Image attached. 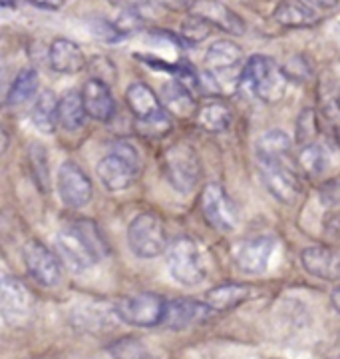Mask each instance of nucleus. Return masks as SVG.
I'll use <instances>...</instances> for the list:
<instances>
[{
    "label": "nucleus",
    "instance_id": "28",
    "mask_svg": "<svg viewBox=\"0 0 340 359\" xmlns=\"http://www.w3.org/2000/svg\"><path fill=\"white\" fill-rule=\"evenodd\" d=\"M38 88H40V76L34 68H22L14 82L8 88V94H6V100L10 106H20V104L30 102L34 100L38 94Z\"/></svg>",
    "mask_w": 340,
    "mask_h": 359
},
{
    "label": "nucleus",
    "instance_id": "39",
    "mask_svg": "<svg viewBox=\"0 0 340 359\" xmlns=\"http://www.w3.org/2000/svg\"><path fill=\"white\" fill-rule=\"evenodd\" d=\"M339 114H340V102H339ZM339 142H340V124H339Z\"/></svg>",
    "mask_w": 340,
    "mask_h": 359
},
{
    "label": "nucleus",
    "instance_id": "4",
    "mask_svg": "<svg viewBox=\"0 0 340 359\" xmlns=\"http://www.w3.org/2000/svg\"><path fill=\"white\" fill-rule=\"evenodd\" d=\"M164 174L169 186L179 194H189L195 190L201 180V158L189 144H173L164 154Z\"/></svg>",
    "mask_w": 340,
    "mask_h": 359
},
{
    "label": "nucleus",
    "instance_id": "2",
    "mask_svg": "<svg viewBox=\"0 0 340 359\" xmlns=\"http://www.w3.org/2000/svg\"><path fill=\"white\" fill-rule=\"evenodd\" d=\"M239 84L263 102H278L287 90V76L281 66L269 56H251L243 68Z\"/></svg>",
    "mask_w": 340,
    "mask_h": 359
},
{
    "label": "nucleus",
    "instance_id": "20",
    "mask_svg": "<svg viewBox=\"0 0 340 359\" xmlns=\"http://www.w3.org/2000/svg\"><path fill=\"white\" fill-rule=\"evenodd\" d=\"M243 62V50L233 40H217L205 54V68L211 76L231 72Z\"/></svg>",
    "mask_w": 340,
    "mask_h": 359
},
{
    "label": "nucleus",
    "instance_id": "32",
    "mask_svg": "<svg viewBox=\"0 0 340 359\" xmlns=\"http://www.w3.org/2000/svg\"><path fill=\"white\" fill-rule=\"evenodd\" d=\"M28 158H30V166L34 170L36 182L40 188L48 190V154L44 152V148L40 144L28 146Z\"/></svg>",
    "mask_w": 340,
    "mask_h": 359
},
{
    "label": "nucleus",
    "instance_id": "31",
    "mask_svg": "<svg viewBox=\"0 0 340 359\" xmlns=\"http://www.w3.org/2000/svg\"><path fill=\"white\" fill-rule=\"evenodd\" d=\"M110 351H112L113 359H150L148 349L136 337H124V339L115 341L110 347Z\"/></svg>",
    "mask_w": 340,
    "mask_h": 359
},
{
    "label": "nucleus",
    "instance_id": "25",
    "mask_svg": "<svg viewBox=\"0 0 340 359\" xmlns=\"http://www.w3.org/2000/svg\"><path fill=\"white\" fill-rule=\"evenodd\" d=\"M86 118L88 114L82 102V94L78 90L64 92L58 100V126H62L68 132H76L84 126Z\"/></svg>",
    "mask_w": 340,
    "mask_h": 359
},
{
    "label": "nucleus",
    "instance_id": "19",
    "mask_svg": "<svg viewBox=\"0 0 340 359\" xmlns=\"http://www.w3.org/2000/svg\"><path fill=\"white\" fill-rule=\"evenodd\" d=\"M301 264L311 276L320 280L332 282L340 278V257L325 245H313L302 250Z\"/></svg>",
    "mask_w": 340,
    "mask_h": 359
},
{
    "label": "nucleus",
    "instance_id": "9",
    "mask_svg": "<svg viewBox=\"0 0 340 359\" xmlns=\"http://www.w3.org/2000/svg\"><path fill=\"white\" fill-rule=\"evenodd\" d=\"M199 210L205 222L219 231H233L239 222V212L225 188L217 182L205 184L199 194Z\"/></svg>",
    "mask_w": 340,
    "mask_h": 359
},
{
    "label": "nucleus",
    "instance_id": "5",
    "mask_svg": "<svg viewBox=\"0 0 340 359\" xmlns=\"http://www.w3.org/2000/svg\"><path fill=\"white\" fill-rule=\"evenodd\" d=\"M257 162L264 188L271 192V196L281 204H295L302 192V184L297 172L290 168L289 156H257Z\"/></svg>",
    "mask_w": 340,
    "mask_h": 359
},
{
    "label": "nucleus",
    "instance_id": "26",
    "mask_svg": "<svg viewBox=\"0 0 340 359\" xmlns=\"http://www.w3.org/2000/svg\"><path fill=\"white\" fill-rule=\"evenodd\" d=\"M160 100H162L167 112L179 116V118L193 116L197 112V104L193 100V92L185 88L179 80L165 84Z\"/></svg>",
    "mask_w": 340,
    "mask_h": 359
},
{
    "label": "nucleus",
    "instance_id": "10",
    "mask_svg": "<svg viewBox=\"0 0 340 359\" xmlns=\"http://www.w3.org/2000/svg\"><path fill=\"white\" fill-rule=\"evenodd\" d=\"M0 318L8 325H24L32 318V297L18 278L0 271Z\"/></svg>",
    "mask_w": 340,
    "mask_h": 359
},
{
    "label": "nucleus",
    "instance_id": "8",
    "mask_svg": "<svg viewBox=\"0 0 340 359\" xmlns=\"http://www.w3.org/2000/svg\"><path fill=\"white\" fill-rule=\"evenodd\" d=\"M165 306H167V302L162 295L143 292V294L129 295V297L120 299L113 311H115V318L127 325L157 327L164 323Z\"/></svg>",
    "mask_w": 340,
    "mask_h": 359
},
{
    "label": "nucleus",
    "instance_id": "30",
    "mask_svg": "<svg viewBox=\"0 0 340 359\" xmlns=\"http://www.w3.org/2000/svg\"><path fill=\"white\" fill-rule=\"evenodd\" d=\"M318 138V118L315 110H302L297 120V144L306 146L313 144Z\"/></svg>",
    "mask_w": 340,
    "mask_h": 359
},
{
    "label": "nucleus",
    "instance_id": "27",
    "mask_svg": "<svg viewBox=\"0 0 340 359\" xmlns=\"http://www.w3.org/2000/svg\"><path fill=\"white\" fill-rule=\"evenodd\" d=\"M299 162L309 176L320 178L332 166V148L323 142H313V144L301 146Z\"/></svg>",
    "mask_w": 340,
    "mask_h": 359
},
{
    "label": "nucleus",
    "instance_id": "18",
    "mask_svg": "<svg viewBox=\"0 0 340 359\" xmlns=\"http://www.w3.org/2000/svg\"><path fill=\"white\" fill-rule=\"evenodd\" d=\"M48 62L58 74H78L86 68V56L74 40L56 39L48 48Z\"/></svg>",
    "mask_w": 340,
    "mask_h": 359
},
{
    "label": "nucleus",
    "instance_id": "16",
    "mask_svg": "<svg viewBox=\"0 0 340 359\" xmlns=\"http://www.w3.org/2000/svg\"><path fill=\"white\" fill-rule=\"evenodd\" d=\"M275 250V240L269 236H257V238H249L245 242H241L237 248V266H239L245 273H261L269 266V257Z\"/></svg>",
    "mask_w": 340,
    "mask_h": 359
},
{
    "label": "nucleus",
    "instance_id": "35",
    "mask_svg": "<svg viewBox=\"0 0 340 359\" xmlns=\"http://www.w3.org/2000/svg\"><path fill=\"white\" fill-rule=\"evenodd\" d=\"M313 8H334L340 0H306Z\"/></svg>",
    "mask_w": 340,
    "mask_h": 359
},
{
    "label": "nucleus",
    "instance_id": "1",
    "mask_svg": "<svg viewBox=\"0 0 340 359\" xmlns=\"http://www.w3.org/2000/svg\"><path fill=\"white\" fill-rule=\"evenodd\" d=\"M56 250L64 262L74 269L92 268L108 254L104 236L90 219H80L64 226L56 236Z\"/></svg>",
    "mask_w": 340,
    "mask_h": 359
},
{
    "label": "nucleus",
    "instance_id": "34",
    "mask_svg": "<svg viewBox=\"0 0 340 359\" xmlns=\"http://www.w3.org/2000/svg\"><path fill=\"white\" fill-rule=\"evenodd\" d=\"M28 2L42 11H60L66 4V0H28Z\"/></svg>",
    "mask_w": 340,
    "mask_h": 359
},
{
    "label": "nucleus",
    "instance_id": "13",
    "mask_svg": "<svg viewBox=\"0 0 340 359\" xmlns=\"http://www.w3.org/2000/svg\"><path fill=\"white\" fill-rule=\"evenodd\" d=\"M213 309L209 308L207 304H201V302L187 299V297L171 299L165 306V316L162 325L169 327V330H185V327H191V325L209 321L213 318Z\"/></svg>",
    "mask_w": 340,
    "mask_h": 359
},
{
    "label": "nucleus",
    "instance_id": "41",
    "mask_svg": "<svg viewBox=\"0 0 340 359\" xmlns=\"http://www.w3.org/2000/svg\"><path fill=\"white\" fill-rule=\"evenodd\" d=\"M339 359H340V358H339Z\"/></svg>",
    "mask_w": 340,
    "mask_h": 359
},
{
    "label": "nucleus",
    "instance_id": "21",
    "mask_svg": "<svg viewBox=\"0 0 340 359\" xmlns=\"http://www.w3.org/2000/svg\"><path fill=\"white\" fill-rule=\"evenodd\" d=\"M275 20L287 28H309L316 25V11L306 0H283L275 8Z\"/></svg>",
    "mask_w": 340,
    "mask_h": 359
},
{
    "label": "nucleus",
    "instance_id": "40",
    "mask_svg": "<svg viewBox=\"0 0 340 359\" xmlns=\"http://www.w3.org/2000/svg\"><path fill=\"white\" fill-rule=\"evenodd\" d=\"M0 80H2V76H0Z\"/></svg>",
    "mask_w": 340,
    "mask_h": 359
},
{
    "label": "nucleus",
    "instance_id": "22",
    "mask_svg": "<svg viewBox=\"0 0 340 359\" xmlns=\"http://www.w3.org/2000/svg\"><path fill=\"white\" fill-rule=\"evenodd\" d=\"M195 120L205 132L221 134V132H227L231 126L233 110L229 108V104L221 102V100H207L197 108Z\"/></svg>",
    "mask_w": 340,
    "mask_h": 359
},
{
    "label": "nucleus",
    "instance_id": "7",
    "mask_svg": "<svg viewBox=\"0 0 340 359\" xmlns=\"http://www.w3.org/2000/svg\"><path fill=\"white\" fill-rule=\"evenodd\" d=\"M167 268L181 285H199L205 280V259L199 245L187 236L176 238L167 245Z\"/></svg>",
    "mask_w": 340,
    "mask_h": 359
},
{
    "label": "nucleus",
    "instance_id": "12",
    "mask_svg": "<svg viewBox=\"0 0 340 359\" xmlns=\"http://www.w3.org/2000/svg\"><path fill=\"white\" fill-rule=\"evenodd\" d=\"M58 194L60 200L72 210H82L92 202V182L86 172L74 162H64L58 170Z\"/></svg>",
    "mask_w": 340,
    "mask_h": 359
},
{
    "label": "nucleus",
    "instance_id": "14",
    "mask_svg": "<svg viewBox=\"0 0 340 359\" xmlns=\"http://www.w3.org/2000/svg\"><path fill=\"white\" fill-rule=\"evenodd\" d=\"M86 114L96 122H110L115 116V100H113L110 84L98 78H88L80 90Z\"/></svg>",
    "mask_w": 340,
    "mask_h": 359
},
{
    "label": "nucleus",
    "instance_id": "37",
    "mask_svg": "<svg viewBox=\"0 0 340 359\" xmlns=\"http://www.w3.org/2000/svg\"><path fill=\"white\" fill-rule=\"evenodd\" d=\"M330 302H332V308L340 313V285L330 294Z\"/></svg>",
    "mask_w": 340,
    "mask_h": 359
},
{
    "label": "nucleus",
    "instance_id": "33",
    "mask_svg": "<svg viewBox=\"0 0 340 359\" xmlns=\"http://www.w3.org/2000/svg\"><path fill=\"white\" fill-rule=\"evenodd\" d=\"M211 28H213V26L209 25V22H205L203 18L191 14L187 20L183 22V26H181V34H183V39L189 40V42H201V40H205L209 36Z\"/></svg>",
    "mask_w": 340,
    "mask_h": 359
},
{
    "label": "nucleus",
    "instance_id": "17",
    "mask_svg": "<svg viewBox=\"0 0 340 359\" xmlns=\"http://www.w3.org/2000/svg\"><path fill=\"white\" fill-rule=\"evenodd\" d=\"M193 14L203 18L205 22L219 28L229 34H243L245 32V25L237 14L233 13L229 6H225L219 0H195L193 4Z\"/></svg>",
    "mask_w": 340,
    "mask_h": 359
},
{
    "label": "nucleus",
    "instance_id": "3",
    "mask_svg": "<svg viewBox=\"0 0 340 359\" xmlns=\"http://www.w3.org/2000/svg\"><path fill=\"white\" fill-rule=\"evenodd\" d=\"M141 160L136 148L127 142H115L96 166V174L101 186L110 192H124L138 178Z\"/></svg>",
    "mask_w": 340,
    "mask_h": 359
},
{
    "label": "nucleus",
    "instance_id": "23",
    "mask_svg": "<svg viewBox=\"0 0 340 359\" xmlns=\"http://www.w3.org/2000/svg\"><path fill=\"white\" fill-rule=\"evenodd\" d=\"M251 297V287L243 283H223L207 292V306L213 311H231Z\"/></svg>",
    "mask_w": 340,
    "mask_h": 359
},
{
    "label": "nucleus",
    "instance_id": "36",
    "mask_svg": "<svg viewBox=\"0 0 340 359\" xmlns=\"http://www.w3.org/2000/svg\"><path fill=\"white\" fill-rule=\"evenodd\" d=\"M8 144H10V138H8V132L4 130V126H0V156L6 152Z\"/></svg>",
    "mask_w": 340,
    "mask_h": 359
},
{
    "label": "nucleus",
    "instance_id": "15",
    "mask_svg": "<svg viewBox=\"0 0 340 359\" xmlns=\"http://www.w3.org/2000/svg\"><path fill=\"white\" fill-rule=\"evenodd\" d=\"M126 104L136 116V122H150L167 116L164 104L157 98V94L143 82H134L126 90Z\"/></svg>",
    "mask_w": 340,
    "mask_h": 359
},
{
    "label": "nucleus",
    "instance_id": "11",
    "mask_svg": "<svg viewBox=\"0 0 340 359\" xmlns=\"http://www.w3.org/2000/svg\"><path fill=\"white\" fill-rule=\"evenodd\" d=\"M24 266L30 278L42 287H56L62 282V266L58 257L38 240L24 245Z\"/></svg>",
    "mask_w": 340,
    "mask_h": 359
},
{
    "label": "nucleus",
    "instance_id": "24",
    "mask_svg": "<svg viewBox=\"0 0 340 359\" xmlns=\"http://www.w3.org/2000/svg\"><path fill=\"white\" fill-rule=\"evenodd\" d=\"M58 100L60 98L52 90H44L32 104L30 118L42 134H54L58 128Z\"/></svg>",
    "mask_w": 340,
    "mask_h": 359
},
{
    "label": "nucleus",
    "instance_id": "6",
    "mask_svg": "<svg viewBox=\"0 0 340 359\" xmlns=\"http://www.w3.org/2000/svg\"><path fill=\"white\" fill-rule=\"evenodd\" d=\"M129 250L141 259H151L167 250V231L164 219L153 212H141L127 226Z\"/></svg>",
    "mask_w": 340,
    "mask_h": 359
},
{
    "label": "nucleus",
    "instance_id": "38",
    "mask_svg": "<svg viewBox=\"0 0 340 359\" xmlns=\"http://www.w3.org/2000/svg\"><path fill=\"white\" fill-rule=\"evenodd\" d=\"M14 6H16L14 0H0V11H2V8H14Z\"/></svg>",
    "mask_w": 340,
    "mask_h": 359
},
{
    "label": "nucleus",
    "instance_id": "29",
    "mask_svg": "<svg viewBox=\"0 0 340 359\" xmlns=\"http://www.w3.org/2000/svg\"><path fill=\"white\" fill-rule=\"evenodd\" d=\"M292 140L283 130H269L257 142V156H278L285 158L290 154Z\"/></svg>",
    "mask_w": 340,
    "mask_h": 359
}]
</instances>
